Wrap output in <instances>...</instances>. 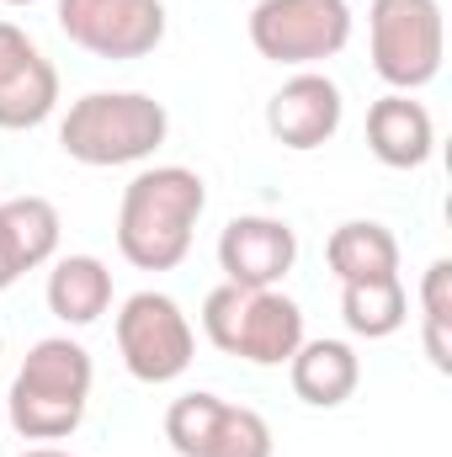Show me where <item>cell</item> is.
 <instances>
[{
	"label": "cell",
	"instance_id": "obj_8",
	"mask_svg": "<svg viewBox=\"0 0 452 457\" xmlns=\"http://www.w3.org/2000/svg\"><path fill=\"white\" fill-rule=\"evenodd\" d=\"M59 32L96 59H144L165 43V0H54Z\"/></svg>",
	"mask_w": 452,
	"mask_h": 457
},
{
	"label": "cell",
	"instance_id": "obj_23",
	"mask_svg": "<svg viewBox=\"0 0 452 457\" xmlns=\"http://www.w3.org/2000/svg\"><path fill=\"white\" fill-rule=\"evenodd\" d=\"M0 426H5V399H0Z\"/></svg>",
	"mask_w": 452,
	"mask_h": 457
},
{
	"label": "cell",
	"instance_id": "obj_11",
	"mask_svg": "<svg viewBox=\"0 0 452 457\" xmlns=\"http://www.w3.org/2000/svg\"><path fill=\"white\" fill-rule=\"evenodd\" d=\"M293 266H298V234L282 219L239 213L219 234V271L234 287H282Z\"/></svg>",
	"mask_w": 452,
	"mask_h": 457
},
{
	"label": "cell",
	"instance_id": "obj_18",
	"mask_svg": "<svg viewBox=\"0 0 452 457\" xmlns=\"http://www.w3.org/2000/svg\"><path fill=\"white\" fill-rule=\"evenodd\" d=\"M421 341L437 372H452V261L437 255L421 277Z\"/></svg>",
	"mask_w": 452,
	"mask_h": 457
},
{
	"label": "cell",
	"instance_id": "obj_24",
	"mask_svg": "<svg viewBox=\"0 0 452 457\" xmlns=\"http://www.w3.org/2000/svg\"><path fill=\"white\" fill-rule=\"evenodd\" d=\"M0 356H5V336H0Z\"/></svg>",
	"mask_w": 452,
	"mask_h": 457
},
{
	"label": "cell",
	"instance_id": "obj_4",
	"mask_svg": "<svg viewBox=\"0 0 452 457\" xmlns=\"http://www.w3.org/2000/svg\"><path fill=\"white\" fill-rule=\"evenodd\" d=\"M203 336L224 356H239L250 367H282L304 336V309L282 287H213L203 298Z\"/></svg>",
	"mask_w": 452,
	"mask_h": 457
},
{
	"label": "cell",
	"instance_id": "obj_19",
	"mask_svg": "<svg viewBox=\"0 0 452 457\" xmlns=\"http://www.w3.org/2000/svg\"><path fill=\"white\" fill-rule=\"evenodd\" d=\"M219 410H224V399H219V394H208V388L171 399V410H165V442H171L181 457H203L208 436H213Z\"/></svg>",
	"mask_w": 452,
	"mask_h": 457
},
{
	"label": "cell",
	"instance_id": "obj_20",
	"mask_svg": "<svg viewBox=\"0 0 452 457\" xmlns=\"http://www.w3.org/2000/svg\"><path fill=\"white\" fill-rule=\"evenodd\" d=\"M272 426L255 415V410H245V404H229L219 410V420H213V436H208V447L203 457H272Z\"/></svg>",
	"mask_w": 452,
	"mask_h": 457
},
{
	"label": "cell",
	"instance_id": "obj_2",
	"mask_svg": "<svg viewBox=\"0 0 452 457\" xmlns=\"http://www.w3.org/2000/svg\"><path fill=\"white\" fill-rule=\"evenodd\" d=\"M91 383H96V367L86 345L70 336H43L11 378L5 426L21 442H64L86 420Z\"/></svg>",
	"mask_w": 452,
	"mask_h": 457
},
{
	"label": "cell",
	"instance_id": "obj_5",
	"mask_svg": "<svg viewBox=\"0 0 452 457\" xmlns=\"http://www.w3.org/2000/svg\"><path fill=\"white\" fill-rule=\"evenodd\" d=\"M367 48L372 70L394 91H421L442 75L448 54V27L437 0H372L367 11Z\"/></svg>",
	"mask_w": 452,
	"mask_h": 457
},
{
	"label": "cell",
	"instance_id": "obj_9",
	"mask_svg": "<svg viewBox=\"0 0 452 457\" xmlns=\"http://www.w3.org/2000/svg\"><path fill=\"white\" fill-rule=\"evenodd\" d=\"M340 117H346V102H340V86L325 75V70H298L288 75L272 102H266V133L293 149V154H309L320 144H331L340 133Z\"/></svg>",
	"mask_w": 452,
	"mask_h": 457
},
{
	"label": "cell",
	"instance_id": "obj_22",
	"mask_svg": "<svg viewBox=\"0 0 452 457\" xmlns=\"http://www.w3.org/2000/svg\"><path fill=\"white\" fill-rule=\"evenodd\" d=\"M0 5H38V0H0Z\"/></svg>",
	"mask_w": 452,
	"mask_h": 457
},
{
	"label": "cell",
	"instance_id": "obj_16",
	"mask_svg": "<svg viewBox=\"0 0 452 457\" xmlns=\"http://www.w3.org/2000/svg\"><path fill=\"white\" fill-rule=\"evenodd\" d=\"M325 266L336 282H372V277H399V239L378 219H346L325 239Z\"/></svg>",
	"mask_w": 452,
	"mask_h": 457
},
{
	"label": "cell",
	"instance_id": "obj_10",
	"mask_svg": "<svg viewBox=\"0 0 452 457\" xmlns=\"http://www.w3.org/2000/svg\"><path fill=\"white\" fill-rule=\"evenodd\" d=\"M54 107H59V70L16 21H0V128L5 133L38 128L54 117Z\"/></svg>",
	"mask_w": 452,
	"mask_h": 457
},
{
	"label": "cell",
	"instance_id": "obj_6",
	"mask_svg": "<svg viewBox=\"0 0 452 457\" xmlns=\"http://www.w3.org/2000/svg\"><path fill=\"white\" fill-rule=\"evenodd\" d=\"M250 43L272 64L314 70L351 43V5L346 0H255Z\"/></svg>",
	"mask_w": 452,
	"mask_h": 457
},
{
	"label": "cell",
	"instance_id": "obj_15",
	"mask_svg": "<svg viewBox=\"0 0 452 457\" xmlns=\"http://www.w3.org/2000/svg\"><path fill=\"white\" fill-rule=\"evenodd\" d=\"M288 378H293V394L314 410H340L356 383H362V361L346 341H304L288 356Z\"/></svg>",
	"mask_w": 452,
	"mask_h": 457
},
{
	"label": "cell",
	"instance_id": "obj_3",
	"mask_svg": "<svg viewBox=\"0 0 452 457\" xmlns=\"http://www.w3.org/2000/svg\"><path fill=\"white\" fill-rule=\"evenodd\" d=\"M165 133H171L165 102L144 91H86L80 102H70V112L59 122V149L75 165L113 170V165L149 160L165 144Z\"/></svg>",
	"mask_w": 452,
	"mask_h": 457
},
{
	"label": "cell",
	"instance_id": "obj_14",
	"mask_svg": "<svg viewBox=\"0 0 452 457\" xmlns=\"http://www.w3.org/2000/svg\"><path fill=\"white\" fill-rule=\"evenodd\" d=\"M113 309V271L102 255H59L48 271V314L70 330L96 325Z\"/></svg>",
	"mask_w": 452,
	"mask_h": 457
},
{
	"label": "cell",
	"instance_id": "obj_21",
	"mask_svg": "<svg viewBox=\"0 0 452 457\" xmlns=\"http://www.w3.org/2000/svg\"><path fill=\"white\" fill-rule=\"evenodd\" d=\"M21 457H75V453H59V447H27Z\"/></svg>",
	"mask_w": 452,
	"mask_h": 457
},
{
	"label": "cell",
	"instance_id": "obj_7",
	"mask_svg": "<svg viewBox=\"0 0 452 457\" xmlns=\"http://www.w3.org/2000/svg\"><path fill=\"white\" fill-rule=\"evenodd\" d=\"M117 351H122V367L155 388V383H176L192 367L197 336L171 293L144 287V293L122 298V309H117Z\"/></svg>",
	"mask_w": 452,
	"mask_h": 457
},
{
	"label": "cell",
	"instance_id": "obj_13",
	"mask_svg": "<svg viewBox=\"0 0 452 457\" xmlns=\"http://www.w3.org/2000/svg\"><path fill=\"white\" fill-rule=\"evenodd\" d=\"M59 228H64L59 208L48 197H11V203H0V293L59 255Z\"/></svg>",
	"mask_w": 452,
	"mask_h": 457
},
{
	"label": "cell",
	"instance_id": "obj_1",
	"mask_svg": "<svg viewBox=\"0 0 452 457\" xmlns=\"http://www.w3.org/2000/svg\"><path fill=\"white\" fill-rule=\"evenodd\" d=\"M208 187L187 165H149L122 187L117 203V255L138 271H176L192 250Z\"/></svg>",
	"mask_w": 452,
	"mask_h": 457
},
{
	"label": "cell",
	"instance_id": "obj_17",
	"mask_svg": "<svg viewBox=\"0 0 452 457\" xmlns=\"http://www.w3.org/2000/svg\"><path fill=\"white\" fill-rule=\"evenodd\" d=\"M340 320L362 341H389L410 320V293L399 277H372V282H346L340 287Z\"/></svg>",
	"mask_w": 452,
	"mask_h": 457
},
{
	"label": "cell",
	"instance_id": "obj_12",
	"mask_svg": "<svg viewBox=\"0 0 452 457\" xmlns=\"http://www.w3.org/2000/svg\"><path fill=\"white\" fill-rule=\"evenodd\" d=\"M367 149L378 165L389 170H421L437 154V122L426 112V102L389 91L367 107Z\"/></svg>",
	"mask_w": 452,
	"mask_h": 457
}]
</instances>
